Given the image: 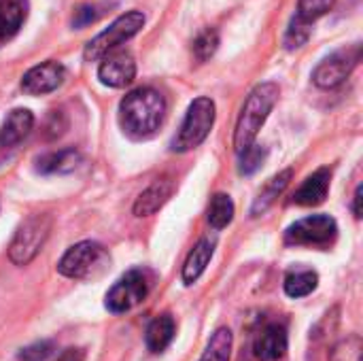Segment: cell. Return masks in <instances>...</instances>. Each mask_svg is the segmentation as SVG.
Returning a JSON list of instances; mask_svg holds the SVG:
<instances>
[{"label": "cell", "instance_id": "obj_1", "mask_svg": "<svg viewBox=\"0 0 363 361\" xmlns=\"http://www.w3.org/2000/svg\"><path fill=\"white\" fill-rule=\"evenodd\" d=\"M166 115V98L153 87H138L123 96L119 104V123L123 132L136 140L149 138L162 126Z\"/></svg>", "mask_w": 363, "mask_h": 361}, {"label": "cell", "instance_id": "obj_2", "mask_svg": "<svg viewBox=\"0 0 363 361\" xmlns=\"http://www.w3.org/2000/svg\"><path fill=\"white\" fill-rule=\"evenodd\" d=\"M277 100H279V85L272 81L257 85L249 94V98L242 106V113L238 117L236 132H234V149L238 155L242 151H247L251 145H255V138H257L262 126L266 123L270 111L274 109Z\"/></svg>", "mask_w": 363, "mask_h": 361}, {"label": "cell", "instance_id": "obj_3", "mask_svg": "<svg viewBox=\"0 0 363 361\" xmlns=\"http://www.w3.org/2000/svg\"><path fill=\"white\" fill-rule=\"evenodd\" d=\"M51 226H53V219L47 213H34V215L26 217L19 223L13 240L9 245V260L15 266L30 264L45 247V243L51 234Z\"/></svg>", "mask_w": 363, "mask_h": 361}, {"label": "cell", "instance_id": "obj_4", "mask_svg": "<svg viewBox=\"0 0 363 361\" xmlns=\"http://www.w3.org/2000/svg\"><path fill=\"white\" fill-rule=\"evenodd\" d=\"M213 123H215V102L206 96L196 98L189 104L187 115L181 123V130L177 132L172 140V151L185 153V151L200 147L211 134Z\"/></svg>", "mask_w": 363, "mask_h": 361}, {"label": "cell", "instance_id": "obj_5", "mask_svg": "<svg viewBox=\"0 0 363 361\" xmlns=\"http://www.w3.org/2000/svg\"><path fill=\"white\" fill-rule=\"evenodd\" d=\"M108 253L102 245L94 240H83L72 245L60 260L57 272L66 279H94L102 274L108 266Z\"/></svg>", "mask_w": 363, "mask_h": 361}, {"label": "cell", "instance_id": "obj_6", "mask_svg": "<svg viewBox=\"0 0 363 361\" xmlns=\"http://www.w3.org/2000/svg\"><path fill=\"white\" fill-rule=\"evenodd\" d=\"M145 26V15L140 11H130L119 15L106 30H102L98 36H94L83 51V57L87 62H96L102 60L106 53L115 51L119 45H123L125 40H130L134 34H138V30Z\"/></svg>", "mask_w": 363, "mask_h": 361}, {"label": "cell", "instance_id": "obj_7", "mask_svg": "<svg viewBox=\"0 0 363 361\" xmlns=\"http://www.w3.org/2000/svg\"><path fill=\"white\" fill-rule=\"evenodd\" d=\"M338 236L336 219L330 215H311L285 232V243L294 247H330Z\"/></svg>", "mask_w": 363, "mask_h": 361}, {"label": "cell", "instance_id": "obj_8", "mask_svg": "<svg viewBox=\"0 0 363 361\" xmlns=\"http://www.w3.org/2000/svg\"><path fill=\"white\" fill-rule=\"evenodd\" d=\"M149 294V279L143 270L125 272L106 294V309L111 313H128L138 306Z\"/></svg>", "mask_w": 363, "mask_h": 361}, {"label": "cell", "instance_id": "obj_9", "mask_svg": "<svg viewBox=\"0 0 363 361\" xmlns=\"http://www.w3.org/2000/svg\"><path fill=\"white\" fill-rule=\"evenodd\" d=\"M359 60H362V45H353V47L332 53L315 68V72H313L315 85L321 89L338 87L353 72V68L359 64Z\"/></svg>", "mask_w": 363, "mask_h": 361}, {"label": "cell", "instance_id": "obj_10", "mask_svg": "<svg viewBox=\"0 0 363 361\" xmlns=\"http://www.w3.org/2000/svg\"><path fill=\"white\" fill-rule=\"evenodd\" d=\"M66 77V68L55 62V60H47L38 66H32L23 79H21V89L30 96H43L49 91H55Z\"/></svg>", "mask_w": 363, "mask_h": 361}, {"label": "cell", "instance_id": "obj_11", "mask_svg": "<svg viewBox=\"0 0 363 361\" xmlns=\"http://www.w3.org/2000/svg\"><path fill=\"white\" fill-rule=\"evenodd\" d=\"M136 77V62L132 57V53L128 51H111L102 57V64L98 68V79L108 85V87H125L134 81Z\"/></svg>", "mask_w": 363, "mask_h": 361}, {"label": "cell", "instance_id": "obj_12", "mask_svg": "<svg viewBox=\"0 0 363 361\" xmlns=\"http://www.w3.org/2000/svg\"><path fill=\"white\" fill-rule=\"evenodd\" d=\"M255 357L259 361H277L287 353V330L281 323H268L255 338Z\"/></svg>", "mask_w": 363, "mask_h": 361}, {"label": "cell", "instance_id": "obj_13", "mask_svg": "<svg viewBox=\"0 0 363 361\" xmlns=\"http://www.w3.org/2000/svg\"><path fill=\"white\" fill-rule=\"evenodd\" d=\"M330 179L332 172L330 168H319L317 172H313L294 194L291 202L300 204V206H317L328 198L330 191Z\"/></svg>", "mask_w": 363, "mask_h": 361}, {"label": "cell", "instance_id": "obj_14", "mask_svg": "<svg viewBox=\"0 0 363 361\" xmlns=\"http://www.w3.org/2000/svg\"><path fill=\"white\" fill-rule=\"evenodd\" d=\"M30 0H0V47L6 45L28 19Z\"/></svg>", "mask_w": 363, "mask_h": 361}, {"label": "cell", "instance_id": "obj_15", "mask_svg": "<svg viewBox=\"0 0 363 361\" xmlns=\"http://www.w3.org/2000/svg\"><path fill=\"white\" fill-rule=\"evenodd\" d=\"M34 126V115L28 109H15L6 115L2 128H0V147L11 149L19 145L32 130Z\"/></svg>", "mask_w": 363, "mask_h": 361}, {"label": "cell", "instance_id": "obj_16", "mask_svg": "<svg viewBox=\"0 0 363 361\" xmlns=\"http://www.w3.org/2000/svg\"><path fill=\"white\" fill-rule=\"evenodd\" d=\"M174 191V185L170 179H162V181H155L153 185H149L134 202V215L136 217H149L153 213H157L172 196Z\"/></svg>", "mask_w": 363, "mask_h": 361}, {"label": "cell", "instance_id": "obj_17", "mask_svg": "<svg viewBox=\"0 0 363 361\" xmlns=\"http://www.w3.org/2000/svg\"><path fill=\"white\" fill-rule=\"evenodd\" d=\"M213 253H215V245H213V240H208V238H202V240L189 251V255H187V260H185V264H183V281H185L187 285L196 283V281L202 277V272L206 270V266H208Z\"/></svg>", "mask_w": 363, "mask_h": 361}, {"label": "cell", "instance_id": "obj_18", "mask_svg": "<svg viewBox=\"0 0 363 361\" xmlns=\"http://www.w3.org/2000/svg\"><path fill=\"white\" fill-rule=\"evenodd\" d=\"M81 162L79 151L74 149H62V151H51L43 157H38L36 162V170L40 174H64V172H72Z\"/></svg>", "mask_w": 363, "mask_h": 361}, {"label": "cell", "instance_id": "obj_19", "mask_svg": "<svg viewBox=\"0 0 363 361\" xmlns=\"http://www.w3.org/2000/svg\"><path fill=\"white\" fill-rule=\"evenodd\" d=\"M291 177H294V170H291V168L281 170L277 177H272V179L264 185V189L259 191V196L255 198L253 209H251V215H262L264 211H268V209L274 204V200H277V198L287 189V185H289Z\"/></svg>", "mask_w": 363, "mask_h": 361}, {"label": "cell", "instance_id": "obj_20", "mask_svg": "<svg viewBox=\"0 0 363 361\" xmlns=\"http://www.w3.org/2000/svg\"><path fill=\"white\" fill-rule=\"evenodd\" d=\"M174 332H177V326H174V319L170 315H160L155 317L149 328H147V347L149 351L153 353H162L174 338Z\"/></svg>", "mask_w": 363, "mask_h": 361}, {"label": "cell", "instance_id": "obj_21", "mask_svg": "<svg viewBox=\"0 0 363 361\" xmlns=\"http://www.w3.org/2000/svg\"><path fill=\"white\" fill-rule=\"evenodd\" d=\"M232 345H234V336L228 328H219L208 345H206V351L202 353L200 361H230L232 357Z\"/></svg>", "mask_w": 363, "mask_h": 361}, {"label": "cell", "instance_id": "obj_22", "mask_svg": "<svg viewBox=\"0 0 363 361\" xmlns=\"http://www.w3.org/2000/svg\"><path fill=\"white\" fill-rule=\"evenodd\" d=\"M319 277L313 270H298L287 274L285 279V294L289 298H304L308 294H313L317 289Z\"/></svg>", "mask_w": 363, "mask_h": 361}, {"label": "cell", "instance_id": "obj_23", "mask_svg": "<svg viewBox=\"0 0 363 361\" xmlns=\"http://www.w3.org/2000/svg\"><path fill=\"white\" fill-rule=\"evenodd\" d=\"M234 219V202L230 196L225 194H217L213 196L211 204H208V223L215 230H223L232 223Z\"/></svg>", "mask_w": 363, "mask_h": 361}, {"label": "cell", "instance_id": "obj_24", "mask_svg": "<svg viewBox=\"0 0 363 361\" xmlns=\"http://www.w3.org/2000/svg\"><path fill=\"white\" fill-rule=\"evenodd\" d=\"M334 4H336V0H300L294 19L313 28V23L317 19H321L325 13H330L334 9Z\"/></svg>", "mask_w": 363, "mask_h": 361}, {"label": "cell", "instance_id": "obj_25", "mask_svg": "<svg viewBox=\"0 0 363 361\" xmlns=\"http://www.w3.org/2000/svg\"><path fill=\"white\" fill-rule=\"evenodd\" d=\"M219 49V32L213 28H206L204 32L198 34V38L194 40V55L198 62H206L215 55V51Z\"/></svg>", "mask_w": 363, "mask_h": 361}, {"label": "cell", "instance_id": "obj_26", "mask_svg": "<svg viewBox=\"0 0 363 361\" xmlns=\"http://www.w3.org/2000/svg\"><path fill=\"white\" fill-rule=\"evenodd\" d=\"M362 338L359 336H349L345 340H340L334 351L330 361H362Z\"/></svg>", "mask_w": 363, "mask_h": 361}, {"label": "cell", "instance_id": "obj_27", "mask_svg": "<svg viewBox=\"0 0 363 361\" xmlns=\"http://www.w3.org/2000/svg\"><path fill=\"white\" fill-rule=\"evenodd\" d=\"M266 160V149L259 145H251L247 151L240 153V164H238V172L240 174H253L255 170L262 168Z\"/></svg>", "mask_w": 363, "mask_h": 361}, {"label": "cell", "instance_id": "obj_28", "mask_svg": "<svg viewBox=\"0 0 363 361\" xmlns=\"http://www.w3.org/2000/svg\"><path fill=\"white\" fill-rule=\"evenodd\" d=\"M104 4H81L74 15H72V26L74 28H85L94 21H98L104 15Z\"/></svg>", "mask_w": 363, "mask_h": 361}, {"label": "cell", "instance_id": "obj_29", "mask_svg": "<svg viewBox=\"0 0 363 361\" xmlns=\"http://www.w3.org/2000/svg\"><path fill=\"white\" fill-rule=\"evenodd\" d=\"M51 353H53V343L51 340H38V343L19 351V361H45Z\"/></svg>", "mask_w": 363, "mask_h": 361}, {"label": "cell", "instance_id": "obj_30", "mask_svg": "<svg viewBox=\"0 0 363 361\" xmlns=\"http://www.w3.org/2000/svg\"><path fill=\"white\" fill-rule=\"evenodd\" d=\"M66 126H68V121H66L64 113L62 111H51L49 117H47V121H45V138L47 140H53V138L62 136L64 130H66Z\"/></svg>", "mask_w": 363, "mask_h": 361}, {"label": "cell", "instance_id": "obj_31", "mask_svg": "<svg viewBox=\"0 0 363 361\" xmlns=\"http://www.w3.org/2000/svg\"><path fill=\"white\" fill-rule=\"evenodd\" d=\"M55 361H85V349H66Z\"/></svg>", "mask_w": 363, "mask_h": 361}, {"label": "cell", "instance_id": "obj_32", "mask_svg": "<svg viewBox=\"0 0 363 361\" xmlns=\"http://www.w3.org/2000/svg\"><path fill=\"white\" fill-rule=\"evenodd\" d=\"M363 196V189L362 187H357V191H355V202H353V213H355V217L357 219H362V198Z\"/></svg>", "mask_w": 363, "mask_h": 361}]
</instances>
